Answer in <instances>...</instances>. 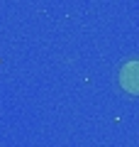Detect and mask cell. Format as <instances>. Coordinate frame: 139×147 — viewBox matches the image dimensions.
Wrapping results in <instances>:
<instances>
[{
    "label": "cell",
    "mask_w": 139,
    "mask_h": 147,
    "mask_svg": "<svg viewBox=\"0 0 139 147\" xmlns=\"http://www.w3.org/2000/svg\"><path fill=\"white\" fill-rule=\"evenodd\" d=\"M120 86L127 93L139 96V59H132L120 69Z\"/></svg>",
    "instance_id": "6da1fadb"
}]
</instances>
